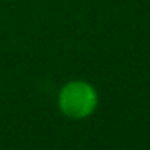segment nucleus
<instances>
[{
  "label": "nucleus",
  "mask_w": 150,
  "mask_h": 150,
  "mask_svg": "<svg viewBox=\"0 0 150 150\" xmlns=\"http://www.w3.org/2000/svg\"><path fill=\"white\" fill-rule=\"evenodd\" d=\"M100 103L98 91L86 79H71L60 87L57 95V107L60 113L71 121L91 118Z\"/></svg>",
  "instance_id": "f257e3e1"
}]
</instances>
